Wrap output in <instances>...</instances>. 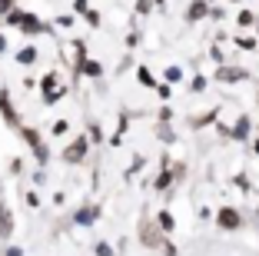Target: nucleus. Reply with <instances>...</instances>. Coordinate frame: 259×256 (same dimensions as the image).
Masks as SVG:
<instances>
[{"mask_svg":"<svg viewBox=\"0 0 259 256\" xmlns=\"http://www.w3.org/2000/svg\"><path fill=\"white\" fill-rule=\"evenodd\" d=\"M220 223L226 226V230H233V226H239V216H236L233 210H223V213H220Z\"/></svg>","mask_w":259,"mask_h":256,"instance_id":"obj_1","label":"nucleus"}]
</instances>
